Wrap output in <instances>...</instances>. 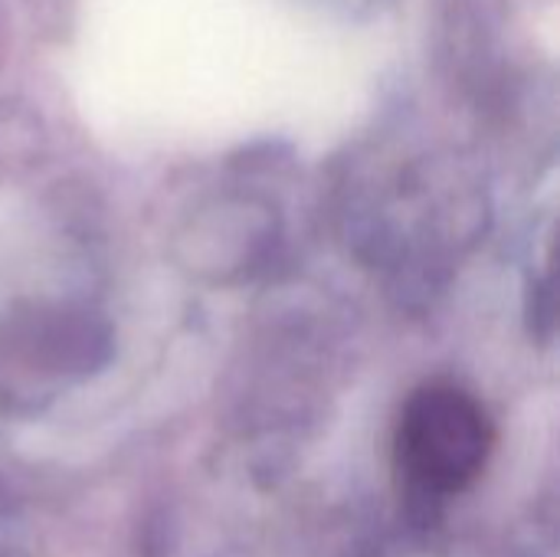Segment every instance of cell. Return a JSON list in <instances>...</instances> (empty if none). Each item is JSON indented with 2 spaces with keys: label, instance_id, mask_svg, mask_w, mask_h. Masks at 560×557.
Returning <instances> with one entry per match:
<instances>
[{
  "label": "cell",
  "instance_id": "1",
  "mask_svg": "<svg viewBox=\"0 0 560 557\" xmlns=\"http://www.w3.org/2000/svg\"><path fill=\"white\" fill-rule=\"evenodd\" d=\"M492 443L495 430L476 394L450 381H433L413 391L400 410L394 466L410 492L446 499L482 476Z\"/></svg>",
  "mask_w": 560,
  "mask_h": 557
}]
</instances>
